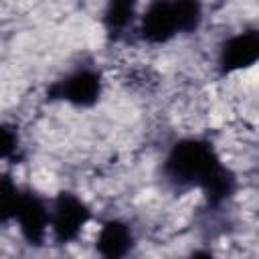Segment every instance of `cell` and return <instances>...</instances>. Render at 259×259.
Masks as SVG:
<instances>
[{
  "label": "cell",
  "instance_id": "6da1fadb",
  "mask_svg": "<svg viewBox=\"0 0 259 259\" xmlns=\"http://www.w3.org/2000/svg\"><path fill=\"white\" fill-rule=\"evenodd\" d=\"M166 176L176 184L200 186L212 204H221L235 188L233 174L221 164L212 146L198 138H186L172 146L164 162Z\"/></svg>",
  "mask_w": 259,
  "mask_h": 259
},
{
  "label": "cell",
  "instance_id": "7a4b0ae2",
  "mask_svg": "<svg viewBox=\"0 0 259 259\" xmlns=\"http://www.w3.org/2000/svg\"><path fill=\"white\" fill-rule=\"evenodd\" d=\"M87 221H89V208L85 206V202L71 192H61L51 208L49 227L53 229L57 241L67 243L81 233Z\"/></svg>",
  "mask_w": 259,
  "mask_h": 259
},
{
  "label": "cell",
  "instance_id": "3957f363",
  "mask_svg": "<svg viewBox=\"0 0 259 259\" xmlns=\"http://www.w3.org/2000/svg\"><path fill=\"white\" fill-rule=\"evenodd\" d=\"M101 93V79L91 69H79L67 75L63 81L51 87V95L65 99L79 107H89L99 99Z\"/></svg>",
  "mask_w": 259,
  "mask_h": 259
},
{
  "label": "cell",
  "instance_id": "277c9868",
  "mask_svg": "<svg viewBox=\"0 0 259 259\" xmlns=\"http://www.w3.org/2000/svg\"><path fill=\"white\" fill-rule=\"evenodd\" d=\"M180 32L178 16L172 0H154L142 16L140 34L144 40L160 45Z\"/></svg>",
  "mask_w": 259,
  "mask_h": 259
},
{
  "label": "cell",
  "instance_id": "5b68a950",
  "mask_svg": "<svg viewBox=\"0 0 259 259\" xmlns=\"http://www.w3.org/2000/svg\"><path fill=\"white\" fill-rule=\"evenodd\" d=\"M257 59H259V34L255 30H247L237 36H231L223 45L219 55V65L223 73H233L255 65Z\"/></svg>",
  "mask_w": 259,
  "mask_h": 259
},
{
  "label": "cell",
  "instance_id": "8992f818",
  "mask_svg": "<svg viewBox=\"0 0 259 259\" xmlns=\"http://www.w3.org/2000/svg\"><path fill=\"white\" fill-rule=\"evenodd\" d=\"M51 210L47 208L45 200L34 192H22L20 206L16 212V221L20 223V231L28 243H42L47 229H49Z\"/></svg>",
  "mask_w": 259,
  "mask_h": 259
},
{
  "label": "cell",
  "instance_id": "52a82bcc",
  "mask_svg": "<svg viewBox=\"0 0 259 259\" xmlns=\"http://www.w3.org/2000/svg\"><path fill=\"white\" fill-rule=\"evenodd\" d=\"M132 243H134L132 231L121 221L105 223L97 235V251L109 259H117V257L127 255L132 249Z\"/></svg>",
  "mask_w": 259,
  "mask_h": 259
},
{
  "label": "cell",
  "instance_id": "ba28073f",
  "mask_svg": "<svg viewBox=\"0 0 259 259\" xmlns=\"http://www.w3.org/2000/svg\"><path fill=\"white\" fill-rule=\"evenodd\" d=\"M136 14V0H107L105 26L109 32H121Z\"/></svg>",
  "mask_w": 259,
  "mask_h": 259
},
{
  "label": "cell",
  "instance_id": "9c48e42d",
  "mask_svg": "<svg viewBox=\"0 0 259 259\" xmlns=\"http://www.w3.org/2000/svg\"><path fill=\"white\" fill-rule=\"evenodd\" d=\"M22 190L14 184L10 176H0V223L16 219L20 206Z\"/></svg>",
  "mask_w": 259,
  "mask_h": 259
},
{
  "label": "cell",
  "instance_id": "30bf717a",
  "mask_svg": "<svg viewBox=\"0 0 259 259\" xmlns=\"http://www.w3.org/2000/svg\"><path fill=\"white\" fill-rule=\"evenodd\" d=\"M174 10L178 16L180 32H194L202 20V6L200 0H172Z\"/></svg>",
  "mask_w": 259,
  "mask_h": 259
},
{
  "label": "cell",
  "instance_id": "8fae6325",
  "mask_svg": "<svg viewBox=\"0 0 259 259\" xmlns=\"http://www.w3.org/2000/svg\"><path fill=\"white\" fill-rule=\"evenodd\" d=\"M16 144H18V140H16L14 130L10 125L0 123V160L10 158L16 152Z\"/></svg>",
  "mask_w": 259,
  "mask_h": 259
}]
</instances>
